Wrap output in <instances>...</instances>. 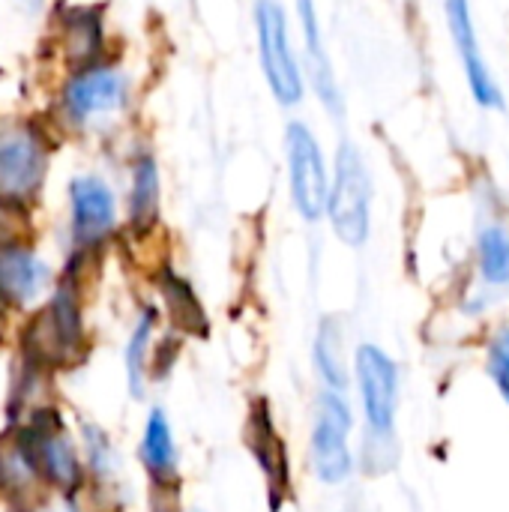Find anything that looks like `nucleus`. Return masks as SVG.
<instances>
[{
  "label": "nucleus",
  "mask_w": 509,
  "mask_h": 512,
  "mask_svg": "<svg viewBox=\"0 0 509 512\" xmlns=\"http://www.w3.org/2000/svg\"><path fill=\"white\" fill-rule=\"evenodd\" d=\"M285 156H288V186H291V201L297 213L306 222H318L327 216V201H330V171L324 162V150L315 138V132L294 120L285 129Z\"/></svg>",
  "instance_id": "4"
},
{
  "label": "nucleus",
  "mask_w": 509,
  "mask_h": 512,
  "mask_svg": "<svg viewBox=\"0 0 509 512\" xmlns=\"http://www.w3.org/2000/svg\"><path fill=\"white\" fill-rule=\"evenodd\" d=\"M351 426L354 417L345 402V393L324 390L315 402L309 456H312V474L327 486H339L354 474V456L348 444Z\"/></svg>",
  "instance_id": "3"
},
{
  "label": "nucleus",
  "mask_w": 509,
  "mask_h": 512,
  "mask_svg": "<svg viewBox=\"0 0 509 512\" xmlns=\"http://www.w3.org/2000/svg\"><path fill=\"white\" fill-rule=\"evenodd\" d=\"M159 216V171L153 159H141L132 174V225L150 228Z\"/></svg>",
  "instance_id": "19"
},
{
  "label": "nucleus",
  "mask_w": 509,
  "mask_h": 512,
  "mask_svg": "<svg viewBox=\"0 0 509 512\" xmlns=\"http://www.w3.org/2000/svg\"><path fill=\"white\" fill-rule=\"evenodd\" d=\"M48 285V267L24 252V249H6L0 252V291L18 303H27L39 297Z\"/></svg>",
  "instance_id": "14"
},
{
  "label": "nucleus",
  "mask_w": 509,
  "mask_h": 512,
  "mask_svg": "<svg viewBox=\"0 0 509 512\" xmlns=\"http://www.w3.org/2000/svg\"><path fill=\"white\" fill-rule=\"evenodd\" d=\"M486 375L492 378L498 396L509 405V327L495 330L486 345Z\"/></svg>",
  "instance_id": "21"
},
{
  "label": "nucleus",
  "mask_w": 509,
  "mask_h": 512,
  "mask_svg": "<svg viewBox=\"0 0 509 512\" xmlns=\"http://www.w3.org/2000/svg\"><path fill=\"white\" fill-rule=\"evenodd\" d=\"M327 216L333 225V234L357 249L369 240L372 228V177L363 162V153L351 144L342 141L336 150V168H333V183H330V201H327Z\"/></svg>",
  "instance_id": "1"
},
{
  "label": "nucleus",
  "mask_w": 509,
  "mask_h": 512,
  "mask_svg": "<svg viewBox=\"0 0 509 512\" xmlns=\"http://www.w3.org/2000/svg\"><path fill=\"white\" fill-rule=\"evenodd\" d=\"M18 453L24 456L30 471H36V474L42 471L57 486H75L78 483V462H75L72 444L54 417L36 420V426L21 435Z\"/></svg>",
  "instance_id": "9"
},
{
  "label": "nucleus",
  "mask_w": 509,
  "mask_h": 512,
  "mask_svg": "<svg viewBox=\"0 0 509 512\" xmlns=\"http://www.w3.org/2000/svg\"><path fill=\"white\" fill-rule=\"evenodd\" d=\"M123 99H126V81L114 69H90L78 75L66 90V108L78 120L114 111L123 105Z\"/></svg>",
  "instance_id": "12"
},
{
  "label": "nucleus",
  "mask_w": 509,
  "mask_h": 512,
  "mask_svg": "<svg viewBox=\"0 0 509 512\" xmlns=\"http://www.w3.org/2000/svg\"><path fill=\"white\" fill-rule=\"evenodd\" d=\"M27 348L39 363H69L81 348V321L75 309V297L63 288L54 303L36 318L27 333Z\"/></svg>",
  "instance_id": "8"
},
{
  "label": "nucleus",
  "mask_w": 509,
  "mask_h": 512,
  "mask_svg": "<svg viewBox=\"0 0 509 512\" xmlns=\"http://www.w3.org/2000/svg\"><path fill=\"white\" fill-rule=\"evenodd\" d=\"M312 360H315L318 378L324 381V390H336V393L348 390L351 369L345 363V336H342V324L336 318L321 321L315 348H312Z\"/></svg>",
  "instance_id": "15"
},
{
  "label": "nucleus",
  "mask_w": 509,
  "mask_h": 512,
  "mask_svg": "<svg viewBox=\"0 0 509 512\" xmlns=\"http://www.w3.org/2000/svg\"><path fill=\"white\" fill-rule=\"evenodd\" d=\"M153 321L156 312L147 309L138 318V327L132 330L129 348H126V375H129V390L135 399L144 396V378H147V351H150V336H153Z\"/></svg>",
  "instance_id": "20"
},
{
  "label": "nucleus",
  "mask_w": 509,
  "mask_h": 512,
  "mask_svg": "<svg viewBox=\"0 0 509 512\" xmlns=\"http://www.w3.org/2000/svg\"><path fill=\"white\" fill-rule=\"evenodd\" d=\"M243 438H246L252 459L258 462V468L264 474L270 510L279 512L282 504L291 498V459H288V447L276 429V420H273L267 399H252Z\"/></svg>",
  "instance_id": "6"
},
{
  "label": "nucleus",
  "mask_w": 509,
  "mask_h": 512,
  "mask_svg": "<svg viewBox=\"0 0 509 512\" xmlns=\"http://www.w3.org/2000/svg\"><path fill=\"white\" fill-rule=\"evenodd\" d=\"M477 270L486 285L507 288L509 285V228L489 222L477 234Z\"/></svg>",
  "instance_id": "18"
},
{
  "label": "nucleus",
  "mask_w": 509,
  "mask_h": 512,
  "mask_svg": "<svg viewBox=\"0 0 509 512\" xmlns=\"http://www.w3.org/2000/svg\"><path fill=\"white\" fill-rule=\"evenodd\" d=\"M159 288H162V297H165V306H168L171 321H174L183 333L207 336V315H204V309H201V303H198L192 285H189L186 279H180L177 273L162 270Z\"/></svg>",
  "instance_id": "17"
},
{
  "label": "nucleus",
  "mask_w": 509,
  "mask_h": 512,
  "mask_svg": "<svg viewBox=\"0 0 509 512\" xmlns=\"http://www.w3.org/2000/svg\"><path fill=\"white\" fill-rule=\"evenodd\" d=\"M447 27L459 54V63L465 69L471 96L477 105L483 108H501L504 105V93L483 57V45L477 36V24H474V12H471V0H447Z\"/></svg>",
  "instance_id": "7"
},
{
  "label": "nucleus",
  "mask_w": 509,
  "mask_h": 512,
  "mask_svg": "<svg viewBox=\"0 0 509 512\" xmlns=\"http://www.w3.org/2000/svg\"><path fill=\"white\" fill-rule=\"evenodd\" d=\"M255 36H258V57H261V72L276 96L279 105H300L306 84H303V69L297 63V54L291 48L288 36V15L282 3L276 0H258L255 3Z\"/></svg>",
  "instance_id": "2"
},
{
  "label": "nucleus",
  "mask_w": 509,
  "mask_h": 512,
  "mask_svg": "<svg viewBox=\"0 0 509 512\" xmlns=\"http://www.w3.org/2000/svg\"><path fill=\"white\" fill-rule=\"evenodd\" d=\"M45 156L30 132L12 129L0 135V192L9 198L30 195L42 180Z\"/></svg>",
  "instance_id": "11"
},
{
  "label": "nucleus",
  "mask_w": 509,
  "mask_h": 512,
  "mask_svg": "<svg viewBox=\"0 0 509 512\" xmlns=\"http://www.w3.org/2000/svg\"><path fill=\"white\" fill-rule=\"evenodd\" d=\"M72 219L75 237L81 243H93L105 237L114 225V195L96 177H81L72 183Z\"/></svg>",
  "instance_id": "13"
},
{
  "label": "nucleus",
  "mask_w": 509,
  "mask_h": 512,
  "mask_svg": "<svg viewBox=\"0 0 509 512\" xmlns=\"http://www.w3.org/2000/svg\"><path fill=\"white\" fill-rule=\"evenodd\" d=\"M354 375H357L369 435H396L399 369L393 357L378 345H360L354 354Z\"/></svg>",
  "instance_id": "5"
},
{
  "label": "nucleus",
  "mask_w": 509,
  "mask_h": 512,
  "mask_svg": "<svg viewBox=\"0 0 509 512\" xmlns=\"http://www.w3.org/2000/svg\"><path fill=\"white\" fill-rule=\"evenodd\" d=\"M297 18H300V33H303V54H306V69H309V81L315 87V96L321 99V105L330 114H342V93H339V81L324 45V33L318 24V9L315 0H297Z\"/></svg>",
  "instance_id": "10"
},
{
  "label": "nucleus",
  "mask_w": 509,
  "mask_h": 512,
  "mask_svg": "<svg viewBox=\"0 0 509 512\" xmlns=\"http://www.w3.org/2000/svg\"><path fill=\"white\" fill-rule=\"evenodd\" d=\"M141 459L144 468L156 483H174L177 480V450H174V435L159 408L150 411L147 426H144V441H141Z\"/></svg>",
  "instance_id": "16"
},
{
  "label": "nucleus",
  "mask_w": 509,
  "mask_h": 512,
  "mask_svg": "<svg viewBox=\"0 0 509 512\" xmlns=\"http://www.w3.org/2000/svg\"><path fill=\"white\" fill-rule=\"evenodd\" d=\"M48 512H72L69 507H54V510H48Z\"/></svg>",
  "instance_id": "22"
}]
</instances>
